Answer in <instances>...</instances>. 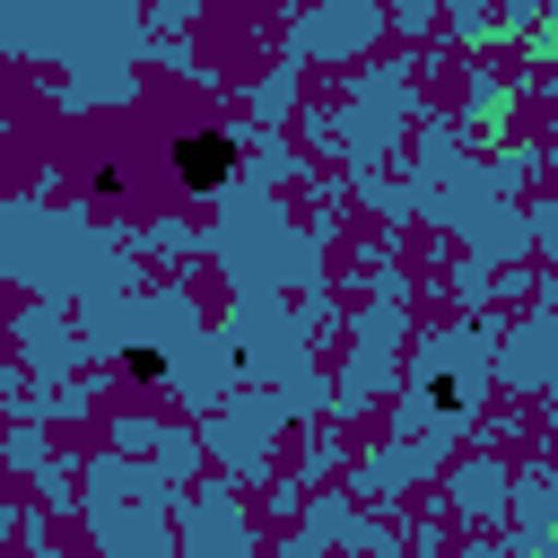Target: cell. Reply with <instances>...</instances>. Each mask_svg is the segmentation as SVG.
I'll return each instance as SVG.
<instances>
[{
  "label": "cell",
  "mask_w": 558,
  "mask_h": 558,
  "mask_svg": "<svg viewBox=\"0 0 558 558\" xmlns=\"http://www.w3.org/2000/svg\"><path fill=\"white\" fill-rule=\"evenodd\" d=\"M227 166H235V148H227V140H209V148H183V174H192V183H227Z\"/></svg>",
  "instance_id": "6da1fadb"
}]
</instances>
